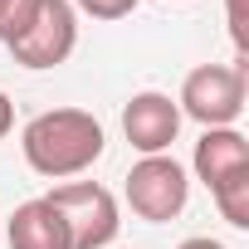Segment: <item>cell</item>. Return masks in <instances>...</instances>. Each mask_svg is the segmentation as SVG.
<instances>
[{"label":"cell","mask_w":249,"mask_h":249,"mask_svg":"<svg viewBox=\"0 0 249 249\" xmlns=\"http://www.w3.org/2000/svg\"><path fill=\"white\" fill-rule=\"evenodd\" d=\"M103 147H107L103 122L83 107H49V112L30 117L20 132V152H25L30 171H39L49 181L83 176L103 157Z\"/></svg>","instance_id":"obj_1"},{"label":"cell","mask_w":249,"mask_h":249,"mask_svg":"<svg viewBox=\"0 0 249 249\" xmlns=\"http://www.w3.org/2000/svg\"><path fill=\"white\" fill-rule=\"evenodd\" d=\"M244 88H249V69L244 59L234 64H200L186 73L181 83V117H196L200 127H234L244 112Z\"/></svg>","instance_id":"obj_2"},{"label":"cell","mask_w":249,"mask_h":249,"mask_svg":"<svg viewBox=\"0 0 249 249\" xmlns=\"http://www.w3.org/2000/svg\"><path fill=\"white\" fill-rule=\"evenodd\" d=\"M49 205L64 215L73 249H107L117 239L122 220H117V200H112L107 186H98V181H69V186L49 191Z\"/></svg>","instance_id":"obj_3"},{"label":"cell","mask_w":249,"mask_h":249,"mask_svg":"<svg viewBox=\"0 0 249 249\" xmlns=\"http://www.w3.org/2000/svg\"><path fill=\"white\" fill-rule=\"evenodd\" d=\"M191 200V181H186V166L176 157H142L132 171H127V205L132 215L152 220V225H166L186 210Z\"/></svg>","instance_id":"obj_4"},{"label":"cell","mask_w":249,"mask_h":249,"mask_svg":"<svg viewBox=\"0 0 249 249\" xmlns=\"http://www.w3.org/2000/svg\"><path fill=\"white\" fill-rule=\"evenodd\" d=\"M73 49H78V10L69 0H39L35 25L10 44L15 64H25V69H54Z\"/></svg>","instance_id":"obj_5"},{"label":"cell","mask_w":249,"mask_h":249,"mask_svg":"<svg viewBox=\"0 0 249 249\" xmlns=\"http://www.w3.org/2000/svg\"><path fill=\"white\" fill-rule=\"evenodd\" d=\"M122 132H127V142L142 157H166L171 142L181 137V107L157 88L132 93V103L122 107Z\"/></svg>","instance_id":"obj_6"},{"label":"cell","mask_w":249,"mask_h":249,"mask_svg":"<svg viewBox=\"0 0 249 249\" xmlns=\"http://www.w3.org/2000/svg\"><path fill=\"white\" fill-rule=\"evenodd\" d=\"M191 161H196V176L215 191L220 181L249 171V142H244L239 127H205L200 142H196V157H191Z\"/></svg>","instance_id":"obj_7"},{"label":"cell","mask_w":249,"mask_h":249,"mask_svg":"<svg viewBox=\"0 0 249 249\" xmlns=\"http://www.w3.org/2000/svg\"><path fill=\"white\" fill-rule=\"evenodd\" d=\"M5 239H10V249H73L69 244V225L49 205V196H35V200L15 205V215L5 225Z\"/></svg>","instance_id":"obj_8"},{"label":"cell","mask_w":249,"mask_h":249,"mask_svg":"<svg viewBox=\"0 0 249 249\" xmlns=\"http://www.w3.org/2000/svg\"><path fill=\"white\" fill-rule=\"evenodd\" d=\"M215 205H220V215L234 225V230H249V171H239V176H230V181H220L215 191Z\"/></svg>","instance_id":"obj_9"},{"label":"cell","mask_w":249,"mask_h":249,"mask_svg":"<svg viewBox=\"0 0 249 249\" xmlns=\"http://www.w3.org/2000/svg\"><path fill=\"white\" fill-rule=\"evenodd\" d=\"M39 15V0H0V44H15Z\"/></svg>","instance_id":"obj_10"},{"label":"cell","mask_w":249,"mask_h":249,"mask_svg":"<svg viewBox=\"0 0 249 249\" xmlns=\"http://www.w3.org/2000/svg\"><path fill=\"white\" fill-rule=\"evenodd\" d=\"M69 5L83 10V15H93V20H127L137 10V0H69Z\"/></svg>","instance_id":"obj_11"},{"label":"cell","mask_w":249,"mask_h":249,"mask_svg":"<svg viewBox=\"0 0 249 249\" xmlns=\"http://www.w3.org/2000/svg\"><path fill=\"white\" fill-rule=\"evenodd\" d=\"M225 10H230V35H234V49L244 54V49H249V20H244V0H225Z\"/></svg>","instance_id":"obj_12"},{"label":"cell","mask_w":249,"mask_h":249,"mask_svg":"<svg viewBox=\"0 0 249 249\" xmlns=\"http://www.w3.org/2000/svg\"><path fill=\"white\" fill-rule=\"evenodd\" d=\"M10 127H15V103L0 93V137H10Z\"/></svg>","instance_id":"obj_13"},{"label":"cell","mask_w":249,"mask_h":249,"mask_svg":"<svg viewBox=\"0 0 249 249\" xmlns=\"http://www.w3.org/2000/svg\"><path fill=\"white\" fill-rule=\"evenodd\" d=\"M176 249H225L220 239H205V234H196V239H181Z\"/></svg>","instance_id":"obj_14"}]
</instances>
